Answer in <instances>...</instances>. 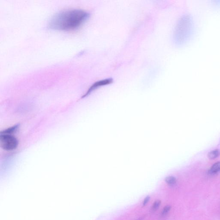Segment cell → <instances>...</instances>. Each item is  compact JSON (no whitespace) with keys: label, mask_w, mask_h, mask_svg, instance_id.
I'll use <instances>...</instances> for the list:
<instances>
[{"label":"cell","mask_w":220,"mask_h":220,"mask_svg":"<svg viewBox=\"0 0 220 220\" xmlns=\"http://www.w3.org/2000/svg\"><path fill=\"white\" fill-rule=\"evenodd\" d=\"M89 17V14L82 10L62 11L52 16L48 22V27L57 31H73L82 26Z\"/></svg>","instance_id":"cell-1"},{"label":"cell","mask_w":220,"mask_h":220,"mask_svg":"<svg viewBox=\"0 0 220 220\" xmlns=\"http://www.w3.org/2000/svg\"><path fill=\"white\" fill-rule=\"evenodd\" d=\"M193 31L192 18L189 15H184L178 20L176 25L173 39L177 46L185 44L191 37Z\"/></svg>","instance_id":"cell-2"},{"label":"cell","mask_w":220,"mask_h":220,"mask_svg":"<svg viewBox=\"0 0 220 220\" xmlns=\"http://www.w3.org/2000/svg\"><path fill=\"white\" fill-rule=\"evenodd\" d=\"M17 138L13 135H0V145L1 148L6 151L15 150L18 146Z\"/></svg>","instance_id":"cell-3"},{"label":"cell","mask_w":220,"mask_h":220,"mask_svg":"<svg viewBox=\"0 0 220 220\" xmlns=\"http://www.w3.org/2000/svg\"><path fill=\"white\" fill-rule=\"evenodd\" d=\"M113 82V80L112 78H107V79L103 80H100V81H97L93 83V85L90 86V88L87 90V92L83 96L82 98H85L86 96L89 95L94 90H96L97 88L101 87V86H105V85H108V84H111Z\"/></svg>","instance_id":"cell-4"},{"label":"cell","mask_w":220,"mask_h":220,"mask_svg":"<svg viewBox=\"0 0 220 220\" xmlns=\"http://www.w3.org/2000/svg\"><path fill=\"white\" fill-rule=\"evenodd\" d=\"M19 125H16L13 126L11 127L8 128L1 132V134L13 135L17 131L18 129H19Z\"/></svg>","instance_id":"cell-5"},{"label":"cell","mask_w":220,"mask_h":220,"mask_svg":"<svg viewBox=\"0 0 220 220\" xmlns=\"http://www.w3.org/2000/svg\"><path fill=\"white\" fill-rule=\"evenodd\" d=\"M220 171V162H218L215 163L211 167L209 171V173L210 175H214L216 174Z\"/></svg>","instance_id":"cell-6"},{"label":"cell","mask_w":220,"mask_h":220,"mask_svg":"<svg viewBox=\"0 0 220 220\" xmlns=\"http://www.w3.org/2000/svg\"><path fill=\"white\" fill-rule=\"evenodd\" d=\"M220 155V151L219 150H215L214 151H211L208 154V158L211 160L216 159L218 158Z\"/></svg>","instance_id":"cell-7"},{"label":"cell","mask_w":220,"mask_h":220,"mask_svg":"<svg viewBox=\"0 0 220 220\" xmlns=\"http://www.w3.org/2000/svg\"><path fill=\"white\" fill-rule=\"evenodd\" d=\"M165 181L169 185L173 186L175 185L176 183V179L174 177L168 176L165 179Z\"/></svg>","instance_id":"cell-8"},{"label":"cell","mask_w":220,"mask_h":220,"mask_svg":"<svg viewBox=\"0 0 220 220\" xmlns=\"http://www.w3.org/2000/svg\"><path fill=\"white\" fill-rule=\"evenodd\" d=\"M161 201L160 200H157L154 202L153 206H152V210L154 211L158 210L161 205Z\"/></svg>","instance_id":"cell-9"},{"label":"cell","mask_w":220,"mask_h":220,"mask_svg":"<svg viewBox=\"0 0 220 220\" xmlns=\"http://www.w3.org/2000/svg\"><path fill=\"white\" fill-rule=\"evenodd\" d=\"M171 209V206L169 205H167L165 206L162 211V215H165Z\"/></svg>","instance_id":"cell-10"},{"label":"cell","mask_w":220,"mask_h":220,"mask_svg":"<svg viewBox=\"0 0 220 220\" xmlns=\"http://www.w3.org/2000/svg\"><path fill=\"white\" fill-rule=\"evenodd\" d=\"M150 199V197L149 196H147V197H145V199H144V201L143 202V205L144 206H145L146 204L148 203V201H149Z\"/></svg>","instance_id":"cell-11"}]
</instances>
